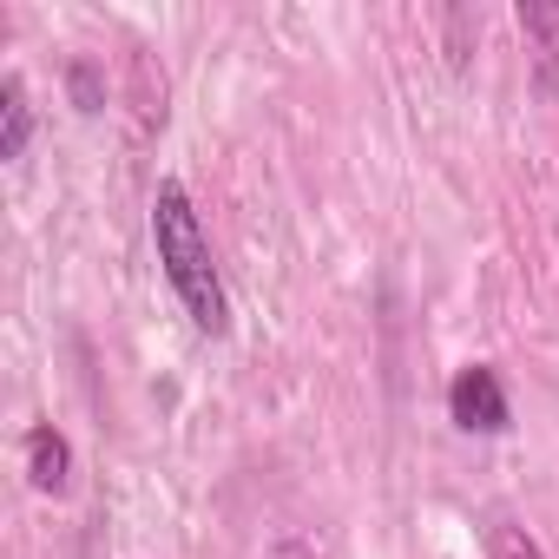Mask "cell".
Returning <instances> with one entry per match:
<instances>
[{"label":"cell","instance_id":"obj_4","mask_svg":"<svg viewBox=\"0 0 559 559\" xmlns=\"http://www.w3.org/2000/svg\"><path fill=\"white\" fill-rule=\"evenodd\" d=\"M34 93H27V80L21 73H8L0 80V165H21L27 158V145H34Z\"/></svg>","mask_w":559,"mask_h":559},{"label":"cell","instance_id":"obj_2","mask_svg":"<svg viewBox=\"0 0 559 559\" xmlns=\"http://www.w3.org/2000/svg\"><path fill=\"white\" fill-rule=\"evenodd\" d=\"M448 421L461 435H507L513 428V402H507V382H500L493 362L454 369V382H448Z\"/></svg>","mask_w":559,"mask_h":559},{"label":"cell","instance_id":"obj_6","mask_svg":"<svg viewBox=\"0 0 559 559\" xmlns=\"http://www.w3.org/2000/svg\"><path fill=\"white\" fill-rule=\"evenodd\" d=\"M67 93H73L80 112H99V106H106V80H99V67H93V60H67Z\"/></svg>","mask_w":559,"mask_h":559},{"label":"cell","instance_id":"obj_5","mask_svg":"<svg viewBox=\"0 0 559 559\" xmlns=\"http://www.w3.org/2000/svg\"><path fill=\"white\" fill-rule=\"evenodd\" d=\"M487 559H546V546H539L526 526L500 520V526H487Z\"/></svg>","mask_w":559,"mask_h":559},{"label":"cell","instance_id":"obj_1","mask_svg":"<svg viewBox=\"0 0 559 559\" xmlns=\"http://www.w3.org/2000/svg\"><path fill=\"white\" fill-rule=\"evenodd\" d=\"M152 250H158V270H165V284L171 297L185 304L191 330L198 336H230V290H224V270H217V250L191 211V191L178 178H165L152 191Z\"/></svg>","mask_w":559,"mask_h":559},{"label":"cell","instance_id":"obj_3","mask_svg":"<svg viewBox=\"0 0 559 559\" xmlns=\"http://www.w3.org/2000/svg\"><path fill=\"white\" fill-rule=\"evenodd\" d=\"M21 461H27V487H34V493H47V500H67V493H73L80 454H73V441H67L53 421H34V428H27Z\"/></svg>","mask_w":559,"mask_h":559}]
</instances>
